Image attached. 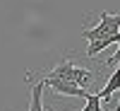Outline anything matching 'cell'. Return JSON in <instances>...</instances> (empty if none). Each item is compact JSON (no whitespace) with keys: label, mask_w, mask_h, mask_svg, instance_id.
<instances>
[{"label":"cell","mask_w":120,"mask_h":111,"mask_svg":"<svg viewBox=\"0 0 120 111\" xmlns=\"http://www.w3.org/2000/svg\"><path fill=\"white\" fill-rule=\"evenodd\" d=\"M113 92H120V68L111 70V77H108L106 87H101V89H98V97H101L106 104H111V97H113Z\"/></svg>","instance_id":"obj_4"},{"label":"cell","mask_w":120,"mask_h":111,"mask_svg":"<svg viewBox=\"0 0 120 111\" xmlns=\"http://www.w3.org/2000/svg\"><path fill=\"white\" fill-rule=\"evenodd\" d=\"M82 111H103V99L98 97V92H89L86 94V104Z\"/></svg>","instance_id":"obj_6"},{"label":"cell","mask_w":120,"mask_h":111,"mask_svg":"<svg viewBox=\"0 0 120 111\" xmlns=\"http://www.w3.org/2000/svg\"><path fill=\"white\" fill-rule=\"evenodd\" d=\"M46 75L70 80V82L84 87V89H89V92H91V85H96V73L94 70H89L84 65H77V63H72V60H60V63H55Z\"/></svg>","instance_id":"obj_1"},{"label":"cell","mask_w":120,"mask_h":111,"mask_svg":"<svg viewBox=\"0 0 120 111\" xmlns=\"http://www.w3.org/2000/svg\"><path fill=\"white\" fill-rule=\"evenodd\" d=\"M118 41H120V32L113 34V36H103V39H96V41H89V46H86V56L94 58V56H98L101 51H106L108 46L118 44Z\"/></svg>","instance_id":"obj_5"},{"label":"cell","mask_w":120,"mask_h":111,"mask_svg":"<svg viewBox=\"0 0 120 111\" xmlns=\"http://www.w3.org/2000/svg\"><path fill=\"white\" fill-rule=\"evenodd\" d=\"M118 32H120V15L101 12V17H98L96 24L82 29V39H86V41H96V39H103V36H113Z\"/></svg>","instance_id":"obj_2"},{"label":"cell","mask_w":120,"mask_h":111,"mask_svg":"<svg viewBox=\"0 0 120 111\" xmlns=\"http://www.w3.org/2000/svg\"><path fill=\"white\" fill-rule=\"evenodd\" d=\"M41 82L46 89H53L55 94H63V97H79V99H86L89 89L79 87L75 82H70V80H63V77H51V75H43Z\"/></svg>","instance_id":"obj_3"},{"label":"cell","mask_w":120,"mask_h":111,"mask_svg":"<svg viewBox=\"0 0 120 111\" xmlns=\"http://www.w3.org/2000/svg\"><path fill=\"white\" fill-rule=\"evenodd\" d=\"M113 111H120V99H118V104H115V109Z\"/></svg>","instance_id":"obj_8"},{"label":"cell","mask_w":120,"mask_h":111,"mask_svg":"<svg viewBox=\"0 0 120 111\" xmlns=\"http://www.w3.org/2000/svg\"><path fill=\"white\" fill-rule=\"evenodd\" d=\"M103 65H106L108 70H115V68H120V41H118V51H115V56H111V58H108Z\"/></svg>","instance_id":"obj_7"}]
</instances>
